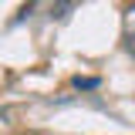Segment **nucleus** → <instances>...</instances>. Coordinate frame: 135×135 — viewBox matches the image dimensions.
Wrapping results in <instances>:
<instances>
[{"mask_svg":"<svg viewBox=\"0 0 135 135\" xmlns=\"http://www.w3.org/2000/svg\"><path fill=\"white\" fill-rule=\"evenodd\" d=\"M74 88H84V91H91V88H98V78H74Z\"/></svg>","mask_w":135,"mask_h":135,"instance_id":"nucleus-1","label":"nucleus"}]
</instances>
